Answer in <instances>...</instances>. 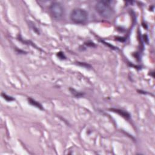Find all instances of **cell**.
I'll use <instances>...</instances> for the list:
<instances>
[{
  "label": "cell",
  "mask_w": 155,
  "mask_h": 155,
  "mask_svg": "<svg viewBox=\"0 0 155 155\" xmlns=\"http://www.w3.org/2000/svg\"><path fill=\"white\" fill-rule=\"evenodd\" d=\"M49 12L55 20L62 19L65 15L64 7L59 2H53L49 6Z\"/></svg>",
  "instance_id": "3"
},
{
  "label": "cell",
  "mask_w": 155,
  "mask_h": 155,
  "mask_svg": "<svg viewBox=\"0 0 155 155\" xmlns=\"http://www.w3.org/2000/svg\"><path fill=\"white\" fill-rule=\"evenodd\" d=\"M113 1L102 0L99 1L95 5V10L96 12L102 18L108 19L111 18L114 13L113 7Z\"/></svg>",
  "instance_id": "1"
},
{
  "label": "cell",
  "mask_w": 155,
  "mask_h": 155,
  "mask_svg": "<svg viewBox=\"0 0 155 155\" xmlns=\"http://www.w3.org/2000/svg\"><path fill=\"white\" fill-rule=\"evenodd\" d=\"M88 18V12L81 8H75L73 9L70 14V19L75 24H84L87 22Z\"/></svg>",
  "instance_id": "2"
},
{
  "label": "cell",
  "mask_w": 155,
  "mask_h": 155,
  "mask_svg": "<svg viewBox=\"0 0 155 155\" xmlns=\"http://www.w3.org/2000/svg\"><path fill=\"white\" fill-rule=\"evenodd\" d=\"M1 94H2V96H3V97H4L5 100H7V101H11L14 100V99H13V98H12V97H10V96H7V94H5L2 93Z\"/></svg>",
  "instance_id": "5"
},
{
  "label": "cell",
  "mask_w": 155,
  "mask_h": 155,
  "mask_svg": "<svg viewBox=\"0 0 155 155\" xmlns=\"http://www.w3.org/2000/svg\"><path fill=\"white\" fill-rule=\"evenodd\" d=\"M28 102H29V103H30L31 105H33V106H35V107H36L37 108H40V109H41V110L43 109L42 107V105H41L39 103H38V102L35 101V100H33V99L30 98V99H28Z\"/></svg>",
  "instance_id": "4"
}]
</instances>
